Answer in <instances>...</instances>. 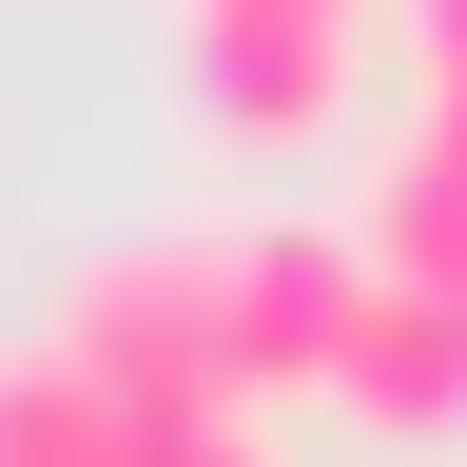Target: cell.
<instances>
[{"label": "cell", "mask_w": 467, "mask_h": 467, "mask_svg": "<svg viewBox=\"0 0 467 467\" xmlns=\"http://www.w3.org/2000/svg\"><path fill=\"white\" fill-rule=\"evenodd\" d=\"M175 273H195V331H214L234 409L350 370V312H370V254H350V234H312V214H234V234H175Z\"/></svg>", "instance_id": "obj_1"}, {"label": "cell", "mask_w": 467, "mask_h": 467, "mask_svg": "<svg viewBox=\"0 0 467 467\" xmlns=\"http://www.w3.org/2000/svg\"><path fill=\"white\" fill-rule=\"evenodd\" d=\"M350 58H370V20H292V0H175V78H195L214 137H331L350 117Z\"/></svg>", "instance_id": "obj_2"}, {"label": "cell", "mask_w": 467, "mask_h": 467, "mask_svg": "<svg viewBox=\"0 0 467 467\" xmlns=\"http://www.w3.org/2000/svg\"><path fill=\"white\" fill-rule=\"evenodd\" d=\"M350 254H370L389 292H467V137H448V117H409V137L370 156V214H350Z\"/></svg>", "instance_id": "obj_3"}, {"label": "cell", "mask_w": 467, "mask_h": 467, "mask_svg": "<svg viewBox=\"0 0 467 467\" xmlns=\"http://www.w3.org/2000/svg\"><path fill=\"white\" fill-rule=\"evenodd\" d=\"M370 429H448L467 409V292H389L370 273V312H350V370H331Z\"/></svg>", "instance_id": "obj_4"}, {"label": "cell", "mask_w": 467, "mask_h": 467, "mask_svg": "<svg viewBox=\"0 0 467 467\" xmlns=\"http://www.w3.org/2000/svg\"><path fill=\"white\" fill-rule=\"evenodd\" d=\"M0 467H137V448H117V409L58 350H0Z\"/></svg>", "instance_id": "obj_5"}, {"label": "cell", "mask_w": 467, "mask_h": 467, "mask_svg": "<svg viewBox=\"0 0 467 467\" xmlns=\"http://www.w3.org/2000/svg\"><path fill=\"white\" fill-rule=\"evenodd\" d=\"M409 58H429V98H467V0H409Z\"/></svg>", "instance_id": "obj_6"}, {"label": "cell", "mask_w": 467, "mask_h": 467, "mask_svg": "<svg viewBox=\"0 0 467 467\" xmlns=\"http://www.w3.org/2000/svg\"><path fill=\"white\" fill-rule=\"evenodd\" d=\"M137 467H273L254 429H175V448H137Z\"/></svg>", "instance_id": "obj_7"}, {"label": "cell", "mask_w": 467, "mask_h": 467, "mask_svg": "<svg viewBox=\"0 0 467 467\" xmlns=\"http://www.w3.org/2000/svg\"><path fill=\"white\" fill-rule=\"evenodd\" d=\"M292 20H409V0H292Z\"/></svg>", "instance_id": "obj_8"}]
</instances>
